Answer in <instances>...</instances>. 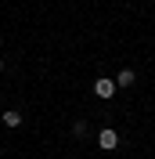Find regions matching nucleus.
I'll list each match as a JSON object with an SVG mask.
<instances>
[{
	"mask_svg": "<svg viewBox=\"0 0 155 159\" xmlns=\"http://www.w3.org/2000/svg\"><path fill=\"white\" fill-rule=\"evenodd\" d=\"M97 145H101V148L105 152H112V148H119V134L112 127H101V134H97Z\"/></svg>",
	"mask_w": 155,
	"mask_h": 159,
	"instance_id": "nucleus-1",
	"label": "nucleus"
},
{
	"mask_svg": "<svg viewBox=\"0 0 155 159\" xmlns=\"http://www.w3.org/2000/svg\"><path fill=\"white\" fill-rule=\"evenodd\" d=\"M94 94H97V98H112V94H116V80L101 76V80L94 83Z\"/></svg>",
	"mask_w": 155,
	"mask_h": 159,
	"instance_id": "nucleus-2",
	"label": "nucleus"
},
{
	"mask_svg": "<svg viewBox=\"0 0 155 159\" xmlns=\"http://www.w3.org/2000/svg\"><path fill=\"white\" fill-rule=\"evenodd\" d=\"M134 80H137L134 69H119L116 72V87H134Z\"/></svg>",
	"mask_w": 155,
	"mask_h": 159,
	"instance_id": "nucleus-3",
	"label": "nucleus"
},
{
	"mask_svg": "<svg viewBox=\"0 0 155 159\" xmlns=\"http://www.w3.org/2000/svg\"><path fill=\"white\" fill-rule=\"evenodd\" d=\"M18 123H22L18 112H4V127H18Z\"/></svg>",
	"mask_w": 155,
	"mask_h": 159,
	"instance_id": "nucleus-4",
	"label": "nucleus"
},
{
	"mask_svg": "<svg viewBox=\"0 0 155 159\" xmlns=\"http://www.w3.org/2000/svg\"><path fill=\"white\" fill-rule=\"evenodd\" d=\"M0 72H4V61H0Z\"/></svg>",
	"mask_w": 155,
	"mask_h": 159,
	"instance_id": "nucleus-5",
	"label": "nucleus"
}]
</instances>
